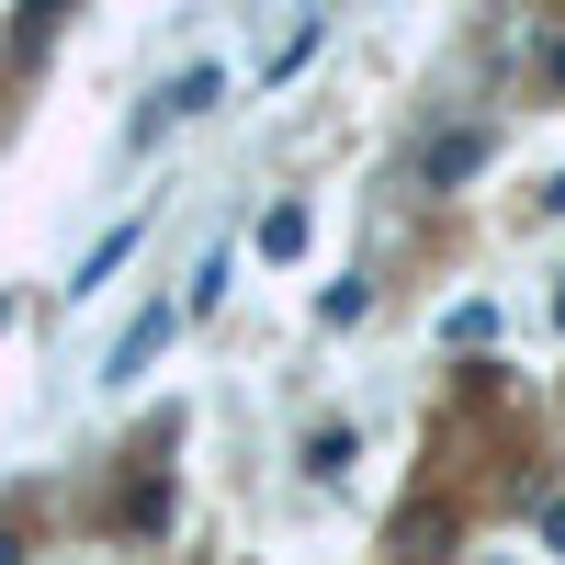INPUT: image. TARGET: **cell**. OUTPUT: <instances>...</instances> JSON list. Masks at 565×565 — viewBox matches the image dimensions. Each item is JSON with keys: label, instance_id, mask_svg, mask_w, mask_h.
Instances as JSON below:
<instances>
[{"label": "cell", "instance_id": "3957f363", "mask_svg": "<svg viewBox=\"0 0 565 565\" xmlns=\"http://www.w3.org/2000/svg\"><path fill=\"white\" fill-rule=\"evenodd\" d=\"M215 90H226V68H215V57H193V68H181V79L159 90V103H148V125H136V136H159L170 114H204V103H215Z\"/></svg>", "mask_w": 565, "mask_h": 565}, {"label": "cell", "instance_id": "30bf717a", "mask_svg": "<svg viewBox=\"0 0 565 565\" xmlns=\"http://www.w3.org/2000/svg\"><path fill=\"white\" fill-rule=\"evenodd\" d=\"M0 565H23V543H12V521H0Z\"/></svg>", "mask_w": 565, "mask_h": 565}, {"label": "cell", "instance_id": "5b68a950", "mask_svg": "<svg viewBox=\"0 0 565 565\" xmlns=\"http://www.w3.org/2000/svg\"><path fill=\"white\" fill-rule=\"evenodd\" d=\"M136 238H148V215H125V226H114V238H103V249H90V260L68 271V295H103V282H114V271L136 260Z\"/></svg>", "mask_w": 565, "mask_h": 565}, {"label": "cell", "instance_id": "6da1fadb", "mask_svg": "<svg viewBox=\"0 0 565 565\" xmlns=\"http://www.w3.org/2000/svg\"><path fill=\"white\" fill-rule=\"evenodd\" d=\"M181 317H193L181 295H148V306L125 317V340H114V362H103V385H136V373H148V362L170 351V328H181Z\"/></svg>", "mask_w": 565, "mask_h": 565}, {"label": "cell", "instance_id": "7a4b0ae2", "mask_svg": "<svg viewBox=\"0 0 565 565\" xmlns=\"http://www.w3.org/2000/svg\"><path fill=\"white\" fill-rule=\"evenodd\" d=\"M487 159H498V136H487V125H452V136L418 148V193H452V181H476Z\"/></svg>", "mask_w": 565, "mask_h": 565}, {"label": "cell", "instance_id": "9c48e42d", "mask_svg": "<svg viewBox=\"0 0 565 565\" xmlns=\"http://www.w3.org/2000/svg\"><path fill=\"white\" fill-rule=\"evenodd\" d=\"M543 90H565V34H554V45H543Z\"/></svg>", "mask_w": 565, "mask_h": 565}, {"label": "cell", "instance_id": "8fae6325", "mask_svg": "<svg viewBox=\"0 0 565 565\" xmlns=\"http://www.w3.org/2000/svg\"><path fill=\"white\" fill-rule=\"evenodd\" d=\"M554 317H565V295H554Z\"/></svg>", "mask_w": 565, "mask_h": 565}, {"label": "cell", "instance_id": "277c9868", "mask_svg": "<svg viewBox=\"0 0 565 565\" xmlns=\"http://www.w3.org/2000/svg\"><path fill=\"white\" fill-rule=\"evenodd\" d=\"M452 532H463L452 509H441V498H418L407 521H396V554H407V565H441V543H452Z\"/></svg>", "mask_w": 565, "mask_h": 565}, {"label": "cell", "instance_id": "8992f818", "mask_svg": "<svg viewBox=\"0 0 565 565\" xmlns=\"http://www.w3.org/2000/svg\"><path fill=\"white\" fill-rule=\"evenodd\" d=\"M260 260H306V204H271L260 215Z\"/></svg>", "mask_w": 565, "mask_h": 565}, {"label": "cell", "instance_id": "52a82bcc", "mask_svg": "<svg viewBox=\"0 0 565 565\" xmlns=\"http://www.w3.org/2000/svg\"><path fill=\"white\" fill-rule=\"evenodd\" d=\"M340 463H351V418H328V430L306 441V476H340Z\"/></svg>", "mask_w": 565, "mask_h": 565}, {"label": "cell", "instance_id": "ba28073f", "mask_svg": "<svg viewBox=\"0 0 565 565\" xmlns=\"http://www.w3.org/2000/svg\"><path fill=\"white\" fill-rule=\"evenodd\" d=\"M532 509H543V543L565 554V498H532Z\"/></svg>", "mask_w": 565, "mask_h": 565}]
</instances>
